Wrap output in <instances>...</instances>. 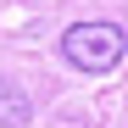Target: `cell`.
Listing matches in <instances>:
<instances>
[{"label": "cell", "mask_w": 128, "mask_h": 128, "mask_svg": "<svg viewBox=\"0 0 128 128\" xmlns=\"http://www.w3.org/2000/svg\"><path fill=\"white\" fill-rule=\"evenodd\" d=\"M61 56H67V67L100 78L128 56V28H117V22H72L61 34Z\"/></svg>", "instance_id": "cell-1"}, {"label": "cell", "mask_w": 128, "mask_h": 128, "mask_svg": "<svg viewBox=\"0 0 128 128\" xmlns=\"http://www.w3.org/2000/svg\"><path fill=\"white\" fill-rule=\"evenodd\" d=\"M28 117H34L28 95L17 89V84H6V78H0V128H22Z\"/></svg>", "instance_id": "cell-2"}]
</instances>
